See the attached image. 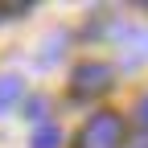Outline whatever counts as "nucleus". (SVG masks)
<instances>
[{
  "label": "nucleus",
  "mask_w": 148,
  "mask_h": 148,
  "mask_svg": "<svg viewBox=\"0 0 148 148\" xmlns=\"http://www.w3.org/2000/svg\"><path fill=\"white\" fill-rule=\"evenodd\" d=\"M111 86H115V70H111L107 62H82V66H74V74H70V95L78 103H90V99L107 95Z\"/></svg>",
  "instance_id": "1"
},
{
  "label": "nucleus",
  "mask_w": 148,
  "mask_h": 148,
  "mask_svg": "<svg viewBox=\"0 0 148 148\" xmlns=\"http://www.w3.org/2000/svg\"><path fill=\"white\" fill-rule=\"evenodd\" d=\"M78 148H123V119L115 111H95L78 136Z\"/></svg>",
  "instance_id": "2"
},
{
  "label": "nucleus",
  "mask_w": 148,
  "mask_h": 148,
  "mask_svg": "<svg viewBox=\"0 0 148 148\" xmlns=\"http://www.w3.org/2000/svg\"><path fill=\"white\" fill-rule=\"evenodd\" d=\"M119 62H123V66H140V62H148V29L123 33V45H119Z\"/></svg>",
  "instance_id": "3"
},
{
  "label": "nucleus",
  "mask_w": 148,
  "mask_h": 148,
  "mask_svg": "<svg viewBox=\"0 0 148 148\" xmlns=\"http://www.w3.org/2000/svg\"><path fill=\"white\" fill-rule=\"evenodd\" d=\"M21 95H25V82L16 78V74H4V78H0V111H8Z\"/></svg>",
  "instance_id": "4"
},
{
  "label": "nucleus",
  "mask_w": 148,
  "mask_h": 148,
  "mask_svg": "<svg viewBox=\"0 0 148 148\" xmlns=\"http://www.w3.org/2000/svg\"><path fill=\"white\" fill-rule=\"evenodd\" d=\"M29 144H33V148H62V127H58V123H41Z\"/></svg>",
  "instance_id": "5"
},
{
  "label": "nucleus",
  "mask_w": 148,
  "mask_h": 148,
  "mask_svg": "<svg viewBox=\"0 0 148 148\" xmlns=\"http://www.w3.org/2000/svg\"><path fill=\"white\" fill-rule=\"evenodd\" d=\"M25 115H29V119H41V115H45V99H29V103H25Z\"/></svg>",
  "instance_id": "6"
},
{
  "label": "nucleus",
  "mask_w": 148,
  "mask_h": 148,
  "mask_svg": "<svg viewBox=\"0 0 148 148\" xmlns=\"http://www.w3.org/2000/svg\"><path fill=\"white\" fill-rule=\"evenodd\" d=\"M33 4H0V12H4V16H21V12H29Z\"/></svg>",
  "instance_id": "7"
},
{
  "label": "nucleus",
  "mask_w": 148,
  "mask_h": 148,
  "mask_svg": "<svg viewBox=\"0 0 148 148\" xmlns=\"http://www.w3.org/2000/svg\"><path fill=\"white\" fill-rule=\"evenodd\" d=\"M136 119H140V127H148V95L136 103Z\"/></svg>",
  "instance_id": "8"
}]
</instances>
